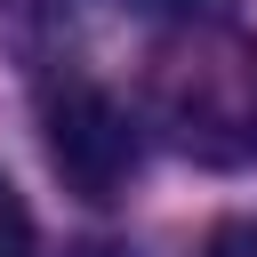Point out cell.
Wrapping results in <instances>:
<instances>
[{
	"mask_svg": "<svg viewBox=\"0 0 257 257\" xmlns=\"http://www.w3.org/2000/svg\"><path fill=\"white\" fill-rule=\"evenodd\" d=\"M201 257H257V217H225V225L201 241Z\"/></svg>",
	"mask_w": 257,
	"mask_h": 257,
	"instance_id": "cell-4",
	"label": "cell"
},
{
	"mask_svg": "<svg viewBox=\"0 0 257 257\" xmlns=\"http://www.w3.org/2000/svg\"><path fill=\"white\" fill-rule=\"evenodd\" d=\"M0 257H40V233H32V209L16 201V185L0 177Z\"/></svg>",
	"mask_w": 257,
	"mask_h": 257,
	"instance_id": "cell-3",
	"label": "cell"
},
{
	"mask_svg": "<svg viewBox=\"0 0 257 257\" xmlns=\"http://www.w3.org/2000/svg\"><path fill=\"white\" fill-rule=\"evenodd\" d=\"M40 137H48V169L80 201H120L137 177V153H145L137 112L112 88H96L88 72H64L40 88Z\"/></svg>",
	"mask_w": 257,
	"mask_h": 257,
	"instance_id": "cell-2",
	"label": "cell"
},
{
	"mask_svg": "<svg viewBox=\"0 0 257 257\" xmlns=\"http://www.w3.org/2000/svg\"><path fill=\"white\" fill-rule=\"evenodd\" d=\"M153 104H161V120L177 128V145L201 153V161H241V153H257V48L217 40V48H193V56L161 64Z\"/></svg>",
	"mask_w": 257,
	"mask_h": 257,
	"instance_id": "cell-1",
	"label": "cell"
},
{
	"mask_svg": "<svg viewBox=\"0 0 257 257\" xmlns=\"http://www.w3.org/2000/svg\"><path fill=\"white\" fill-rule=\"evenodd\" d=\"M80 257H128V249H80Z\"/></svg>",
	"mask_w": 257,
	"mask_h": 257,
	"instance_id": "cell-5",
	"label": "cell"
}]
</instances>
